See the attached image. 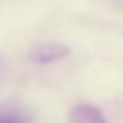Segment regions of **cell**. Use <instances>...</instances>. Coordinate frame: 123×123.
Wrapping results in <instances>:
<instances>
[{
	"label": "cell",
	"instance_id": "1",
	"mask_svg": "<svg viewBox=\"0 0 123 123\" xmlns=\"http://www.w3.org/2000/svg\"><path fill=\"white\" fill-rule=\"evenodd\" d=\"M70 53V49L66 45H60V43H43V45H37L33 51H31V60L35 64H53V62H60Z\"/></svg>",
	"mask_w": 123,
	"mask_h": 123
},
{
	"label": "cell",
	"instance_id": "3",
	"mask_svg": "<svg viewBox=\"0 0 123 123\" xmlns=\"http://www.w3.org/2000/svg\"><path fill=\"white\" fill-rule=\"evenodd\" d=\"M0 123H25V119L12 113H4V115H0Z\"/></svg>",
	"mask_w": 123,
	"mask_h": 123
},
{
	"label": "cell",
	"instance_id": "2",
	"mask_svg": "<svg viewBox=\"0 0 123 123\" xmlns=\"http://www.w3.org/2000/svg\"><path fill=\"white\" fill-rule=\"evenodd\" d=\"M68 123H107L105 115L97 109L94 105H86V103H80L74 105L68 113Z\"/></svg>",
	"mask_w": 123,
	"mask_h": 123
}]
</instances>
